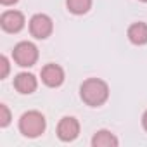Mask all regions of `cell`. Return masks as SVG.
<instances>
[{"mask_svg":"<svg viewBox=\"0 0 147 147\" xmlns=\"http://www.w3.org/2000/svg\"><path fill=\"white\" fill-rule=\"evenodd\" d=\"M94 0H66V9L73 16H85L90 12Z\"/></svg>","mask_w":147,"mask_h":147,"instance_id":"11","label":"cell"},{"mask_svg":"<svg viewBox=\"0 0 147 147\" xmlns=\"http://www.w3.org/2000/svg\"><path fill=\"white\" fill-rule=\"evenodd\" d=\"M12 123V113H11V109H9V106L7 104H0V128H7L9 125Z\"/></svg>","mask_w":147,"mask_h":147,"instance_id":"12","label":"cell"},{"mask_svg":"<svg viewBox=\"0 0 147 147\" xmlns=\"http://www.w3.org/2000/svg\"><path fill=\"white\" fill-rule=\"evenodd\" d=\"M142 128L147 131V109L144 111V114H142Z\"/></svg>","mask_w":147,"mask_h":147,"instance_id":"15","label":"cell"},{"mask_svg":"<svg viewBox=\"0 0 147 147\" xmlns=\"http://www.w3.org/2000/svg\"><path fill=\"white\" fill-rule=\"evenodd\" d=\"M0 66H2V73H0V80H5L11 71V62L7 55H0Z\"/></svg>","mask_w":147,"mask_h":147,"instance_id":"13","label":"cell"},{"mask_svg":"<svg viewBox=\"0 0 147 147\" xmlns=\"http://www.w3.org/2000/svg\"><path fill=\"white\" fill-rule=\"evenodd\" d=\"M28 30H30V35L35 40H47L54 33V21L49 14L36 12L30 18Z\"/></svg>","mask_w":147,"mask_h":147,"instance_id":"4","label":"cell"},{"mask_svg":"<svg viewBox=\"0 0 147 147\" xmlns=\"http://www.w3.org/2000/svg\"><path fill=\"white\" fill-rule=\"evenodd\" d=\"M138 2H142V4H147V0H138Z\"/></svg>","mask_w":147,"mask_h":147,"instance_id":"16","label":"cell"},{"mask_svg":"<svg viewBox=\"0 0 147 147\" xmlns=\"http://www.w3.org/2000/svg\"><path fill=\"white\" fill-rule=\"evenodd\" d=\"M90 144H92V147H118L119 140H118V137L111 130L102 128V130H97L94 133Z\"/></svg>","mask_w":147,"mask_h":147,"instance_id":"10","label":"cell"},{"mask_svg":"<svg viewBox=\"0 0 147 147\" xmlns=\"http://www.w3.org/2000/svg\"><path fill=\"white\" fill-rule=\"evenodd\" d=\"M126 36H128L130 43H133L137 47L147 45V23H144V21L131 23L126 30Z\"/></svg>","mask_w":147,"mask_h":147,"instance_id":"9","label":"cell"},{"mask_svg":"<svg viewBox=\"0 0 147 147\" xmlns=\"http://www.w3.org/2000/svg\"><path fill=\"white\" fill-rule=\"evenodd\" d=\"M14 90L21 95H31L36 92L38 88V78L33 75V73H28V71H21L14 76Z\"/></svg>","mask_w":147,"mask_h":147,"instance_id":"8","label":"cell"},{"mask_svg":"<svg viewBox=\"0 0 147 147\" xmlns=\"http://www.w3.org/2000/svg\"><path fill=\"white\" fill-rule=\"evenodd\" d=\"M82 125L75 116H62L55 126V135L61 142H75L80 137Z\"/></svg>","mask_w":147,"mask_h":147,"instance_id":"5","label":"cell"},{"mask_svg":"<svg viewBox=\"0 0 147 147\" xmlns=\"http://www.w3.org/2000/svg\"><path fill=\"white\" fill-rule=\"evenodd\" d=\"M19 2V0H0V4H2L4 7H11V5H16Z\"/></svg>","mask_w":147,"mask_h":147,"instance_id":"14","label":"cell"},{"mask_svg":"<svg viewBox=\"0 0 147 147\" xmlns=\"http://www.w3.org/2000/svg\"><path fill=\"white\" fill-rule=\"evenodd\" d=\"M18 128L19 133L26 138H38L45 133L47 130V119L40 111H26L21 114L19 121H18Z\"/></svg>","mask_w":147,"mask_h":147,"instance_id":"2","label":"cell"},{"mask_svg":"<svg viewBox=\"0 0 147 147\" xmlns=\"http://www.w3.org/2000/svg\"><path fill=\"white\" fill-rule=\"evenodd\" d=\"M38 57H40V52L33 42L23 40V42H18L12 49V61L19 67H33L38 62Z\"/></svg>","mask_w":147,"mask_h":147,"instance_id":"3","label":"cell"},{"mask_svg":"<svg viewBox=\"0 0 147 147\" xmlns=\"http://www.w3.org/2000/svg\"><path fill=\"white\" fill-rule=\"evenodd\" d=\"M24 26H26V18L21 11L9 9L0 14V28L9 35H16L19 31H23Z\"/></svg>","mask_w":147,"mask_h":147,"instance_id":"6","label":"cell"},{"mask_svg":"<svg viewBox=\"0 0 147 147\" xmlns=\"http://www.w3.org/2000/svg\"><path fill=\"white\" fill-rule=\"evenodd\" d=\"M109 85L102 78H87L80 85V99L88 107H100L109 100Z\"/></svg>","mask_w":147,"mask_h":147,"instance_id":"1","label":"cell"},{"mask_svg":"<svg viewBox=\"0 0 147 147\" xmlns=\"http://www.w3.org/2000/svg\"><path fill=\"white\" fill-rule=\"evenodd\" d=\"M40 78H42V83L45 87H49V88H59L66 82V73H64V67L61 64L49 62V64H45L42 67Z\"/></svg>","mask_w":147,"mask_h":147,"instance_id":"7","label":"cell"}]
</instances>
